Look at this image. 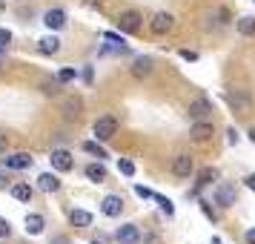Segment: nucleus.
I'll return each mask as SVG.
<instances>
[{
  "label": "nucleus",
  "instance_id": "nucleus-1",
  "mask_svg": "<svg viewBox=\"0 0 255 244\" xmlns=\"http://www.w3.org/2000/svg\"><path fill=\"white\" fill-rule=\"evenodd\" d=\"M140 20H143L140 12H135V9H124V12L115 17V26H118L121 35H135V32L140 29Z\"/></svg>",
  "mask_w": 255,
  "mask_h": 244
},
{
  "label": "nucleus",
  "instance_id": "nucleus-2",
  "mask_svg": "<svg viewBox=\"0 0 255 244\" xmlns=\"http://www.w3.org/2000/svg\"><path fill=\"white\" fill-rule=\"evenodd\" d=\"M92 132H95V138H98V141H109V138H115V132H118V121H115L112 115L98 118V121H95V127H92Z\"/></svg>",
  "mask_w": 255,
  "mask_h": 244
},
{
  "label": "nucleus",
  "instance_id": "nucleus-3",
  "mask_svg": "<svg viewBox=\"0 0 255 244\" xmlns=\"http://www.w3.org/2000/svg\"><path fill=\"white\" fill-rule=\"evenodd\" d=\"M172 173L178 175V178H189V175L195 173V161H192L189 152H178L172 158Z\"/></svg>",
  "mask_w": 255,
  "mask_h": 244
},
{
  "label": "nucleus",
  "instance_id": "nucleus-4",
  "mask_svg": "<svg viewBox=\"0 0 255 244\" xmlns=\"http://www.w3.org/2000/svg\"><path fill=\"white\" fill-rule=\"evenodd\" d=\"M227 104L238 112V115H247L253 109V98L244 92V89H235V92H227Z\"/></svg>",
  "mask_w": 255,
  "mask_h": 244
},
{
  "label": "nucleus",
  "instance_id": "nucleus-5",
  "mask_svg": "<svg viewBox=\"0 0 255 244\" xmlns=\"http://www.w3.org/2000/svg\"><path fill=\"white\" fill-rule=\"evenodd\" d=\"M175 26V17L169 12H155L149 20V29L155 32V35H166V32H172Z\"/></svg>",
  "mask_w": 255,
  "mask_h": 244
},
{
  "label": "nucleus",
  "instance_id": "nucleus-6",
  "mask_svg": "<svg viewBox=\"0 0 255 244\" xmlns=\"http://www.w3.org/2000/svg\"><path fill=\"white\" fill-rule=\"evenodd\" d=\"M186 115L198 118V121H204V118L212 115V104H209L207 98H192L189 104H186Z\"/></svg>",
  "mask_w": 255,
  "mask_h": 244
},
{
  "label": "nucleus",
  "instance_id": "nucleus-7",
  "mask_svg": "<svg viewBox=\"0 0 255 244\" xmlns=\"http://www.w3.org/2000/svg\"><path fill=\"white\" fill-rule=\"evenodd\" d=\"M3 155H6V152H3ZM32 161H35V158H32L29 152H12V155L3 158V167H6V170H29Z\"/></svg>",
  "mask_w": 255,
  "mask_h": 244
},
{
  "label": "nucleus",
  "instance_id": "nucleus-8",
  "mask_svg": "<svg viewBox=\"0 0 255 244\" xmlns=\"http://www.w3.org/2000/svg\"><path fill=\"white\" fill-rule=\"evenodd\" d=\"M115 239H118V244H140V230L135 224H121Z\"/></svg>",
  "mask_w": 255,
  "mask_h": 244
},
{
  "label": "nucleus",
  "instance_id": "nucleus-9",
  "mask_svg": "<svg viewBox=\"0 0 255 244\" xmlns=\"http://www.w3.org/2000/svg\"><path fill=\"white\" fill-rule=\"evenodd\" d=\"M52 167L55 170H60V173H69L72 167H75V161H72V152L69 150H52Z\"/></svg>",
  "mask_w": 255,
  "mask_h": 244
},
{
  "label": "nucleus",
  "instance_id": "nucleus-10",
  "mask_svg": "<svg viewBox=\"0 0 255 244\" xmlns=\"http://www.w3.org/2000/svg\"><path fill=\"white\" fill-rule=\"evenodd\" d=\"M215 201H218L221 207H232V204L238 201L235 187H232V184H218V187H215Z\"/></svg>",
  "mask_w": 255,
  "mask_h": 244
},
{
  "label": "nucleus",
  "instance_id": "nucleus-11",
  "mask_svg": "<svg viewBox=\"0 0 255 244\" xmlns=\"http://www.w3.org/2000/svg\"><path fill=\"white\" fill-rule=\"evenodd\" d=\"M152 69H155V60H152L149 55H140V58H135V63H132V75H135V78H149Z\"/></svg>",
  "mask_w": 255,
  "mask_h": 244
},
{
  "label": "nucleus",
  "instance_id": "nucleus-12",
  "mask_svg": "<svg viewBox=\"0 0 255 244\" xmlns=\"http://www.w3.org/2000/svg\"><path fill=\"white\" fill-rule=\"evenodd\" d=\"M121 210H124V198H121V196H106L104 201H101V213L109 216V219L121 216Z\"/></svg>",
  "mask_w": 255,
  "mask_h": 244
},
{
  "label": "nucleus",
  "instance_id": "nucleus-13",
  "mask_svg": "<svg viewBox=\"0 0 255 244\" xmlns=\"http://www.w3.org/2000/svg\"><path fill=\"white\" fill-rule=\"evenodd\" d=\"M43 23H46L49 29H63V26H66V12L55 6V9H49V12L43 14Z\"/></svg>",
  "mask_w": 255,
  "mask_h": 244
},
{
  "label": "nucleus",
  "instance_id": "nucleus-14",
  "mask_svg": "<svg viewBox=\"0 0 255 244\" xmlns=\"http://www.w3.org/2000/svg\"><path fill=\"white\" fill-rule=\"evenodd\" d=\"M189 135H192V141H198V144H204V141L212 138V124L209 121H198V124H192V129H189Z\"/></svg>",
  "mask_w": 255,
  "mask_h": 244
},
{
  "label": "nucleus",
  "instance_id": "nucleus-15",
  "mask_svg": "<svg viewBox=\"0 0 255 244\" xmlns=\"http://www.w3.org/2000/svg\"><path fill=\"white\" fill-rule=\"evenodd\" d=\"M37 52H40V55H58L60 52V40L55 35L40 37V40H37Z\"/></svg>",
  "mask_w": 255,
  "mask_h": 244
},
{
  "label": "nucleus",
  "instance_id": "nucleus-16",
  "mask_svg": "<svg viewBox=\"0 0 255 244\" xmlns=\"http://www.w3.org/2000/svg\"><path fill=\"white\" fill-rule=\"evenodd\" d=\"M81 109H83V101L75 98V95H72V98H63V104H60V112H63L66 118H78Z\"/></svg>",
  "mask_w": 255,
  "mask_h": 244
},
{
  "label": "nucleus",
  "instance_id": "nucleus-17",
  "mask_svg": "<svg viewBox=\"0 0 255 244\" xmlns=\"http://www.w3.org/2000/svg\"><path fill=\"white\" fill-rule=\"evenodd\" d=\"M43 227H46V221H43V216H40V213H29V216H26V233L40 236V233H43Z\"/></svg>",
  "mask_w": 255,
  "mask_h": 244
},
{
  "label": "nucleus",
  "instance_id": "nucleus-18",
  "mask_svg": "<svg viewBox=\"0 0 255 244\" xmlns=\"http://www.w3.org/2000/svg\"><path fill=\"white\" fill-rule=\"evenodd\" d=\"M37 187H40L43 193H58L60 190V178L58 175H52V173H43L40 178H37Z\"/></svg>",
  "mask_w": 255,
  "mask_h": 244
},
{
  "label": "nucleus",
  "instance_id": "nucleus-19",
  "mask_svg": "<svg viewBox=\"0 0 255 244\" xmlns=\"http://www.w3.org/2000/svg\"><path fill=\"white\" fill-rule=\"evenodd\" d=\"M69 221L75 227H89V224H92V213H86V210H72Z\"/></svg>",
  "mask_w": 255,
  "mask_h": 244
},
{
  "label": "nucleus",
  "instance_id": "nucleus-20",
  "mask_svg": "<svg viewBox=\"0 0 255 244\" xmlns=\"http://www.w3.org/2000/svg\"><path fill=\"white\" fill-rule=\"evenodd\" d=\"M12 196L17 198V201L29 204V201H32V196H35V190H32L29 184H14V187H12Z\"/></svg>",
  "mask_w": 255,
  "mask_h": 244
},
{
  "label": "nucleus",
  "instance_id": "nucleus-21",
  "mask_svg": "<svg viewBox=\"0 0 255 244\" xmlns=\"http://www.w3.org/2000/svg\"><path fill=\"white\" fill-rule=\"evenodd\" d=\"M86 178H89V181H98V184L106 181V167L104 164H89V167H86Z\"/></svg>",
  "mask_w": 255,
  "mask_h": 244
},
{
  "label": "nucleus",
  "instance_id": "nucleus-22",
  "mask_svg": "<svg viewBox=\"0 0 255 244\" xmlns=\"http://www.w3.org/2000/svg\"><path fill=\"white\" fill-rule=\"evenodd\" d=\"M40 92L46 95V98H58L60 95V81L55 78V81H43L40 83Z\"/></svg>",
  "mask_w": 255,
  "mask_h": 244
},
{
  "label": "nucleus",
  "instance_id": "nucleus-23",
  "mask_svg": "<svg viewBox=\"0 0 255 244\" xmlns=\"http://www.w3.org/2000/svg\"><path fill=\"white\" fill-rule=\"evenodd\" d=\"M238 32H241L244 37H253L255 35V17H241V20H238Z\"/></svg>",
  "mask_w": 255,
  "mask_h": 244
},
{
  "label": "nucleus",
  "instance_id": "nucleus-24",
  "mask_svg": "<svg viewBox=\"0 0 255 244\" xmlns=\"http://www.w3.org/2000/svg\"><path fill=\"white\" fill-rule=\"evenodd\" d=\"M83 152H89V155H95V158H106V150L98 144V141H86V144H83Z\"/></svg>",
  "mask_w": 255,
  "mask_h": 244
},
{
  "label": "nucleus",
  "instance_id": "nucleus-25",
  "mask_svg": "<svg viewBox=\"0 0 255 244\" xmlns=\"http://www.w3.org/2000/svg\"><path fill=\"white\" fill-rule=\"evenodd\" d=\"M215 178H218V173H215V170H212V167H207V170H204V173L198 175V181H195V184H198V187H207V184H212V181H215Z\"/></svg>",
  "mask_w": 255,
  "mask_h": 244
},
{
  "label": "nucleus",
  "instance_id": "nucleus-26",
  "mask_svg": "<svg viewBox=\"0 0 255 244\" xmlns=\"http://www.w3.org/2000/svg\"><path fill=\"white\" fill-rule=\"evenodd\" d=\"M118 170L129 178V175H135V164L129 161V158H121V161H118Z\"/></svg>",
  "mask_w": 255,
  "mask_h": 244
},
{
  "label": "nucleus",
  "instance_id": "nucleus-27",
  "mask_svg": "<svg viewBox=\"0 0 255 244\" xmlns=\"http://www.w3.org/2000/svg\"><path fill=\"white\" fill-rule=\"evenodd\" d=\"M75 78H78V72L72 69V66H66V69L58 72V81H60V83H69V81H75Z\"/></svg>",
  "mask_w": 255,
  "mask_h": 244
},
{
  "label": "nucleus",
  "instance_id": "nucleus-28",
  "mask_svg": "<svg viewBox=\"0 0 255 244\" xmlns=\"http://www.w3.org/2000/svg\"><path fill=\"white\" fill-rule=\"evenodd\" d=\"M155 201L161 204V210L166 213V216H172V213H175V210H172V201H169V198H161V196H155Z\"/></svg>",
  "mask_w": 255,
  "mask_h": 244
},
{
  "label": "nucleus",
  "instance_id": "nucleus-29",
  "mask_svg": "<svg viewBox=\"0 0 255 244\" xmlns=\"http://www.w3.org/2000/svg\"><path fill=\"white\" fill-rule=\"evenodd\" d=\"M9 43H12V32L0 26V49H6V46H9Z\"/></svg>",
  "mask_w": 255,
  "mask_h": 244
},
{
  "label": "nucleus",
  "instance_id": "nucleus-30",
  "mask_svg": "<svg viewBox=\"0 0 255 244\" xmlns=\"http://www.w3.org/2000/svg\"><path fill=\"white\" fill-rule=\"evenodd\" d=\"M135 193H138L140 198H155V193H152V190H146V187H135Z\"/></svg>",
  "mask_w": 255,
  "mask_h": 244
},
{
  "label": "nucleus",
  "instance_id": "nucleus-31",
  "mask_svg": "<svg viewBox=\"0 0 255 244\" xmlns=\"http://www.w3.org/2000/svg\"><path fill=\"white\" fill-rule=\"evenodd\" d=\"M6 150H9V135H6V132H0V155H3Z\"/></svg>",
  "mask_w": 255,
  "mask_h": 244
},
{
  "label": "nucleus",
  "instance_id": "nucleus-32",
  "mask_svg": "<svg viewBox=\"0 0 255 244\" xmlns=\"http://www.w3.org/2000/svg\"><path fill=\"white\" fill-rule=\"evenodd\" d=\"M181 58L184 60H198V55L195 52H189V49H181Z\"/></svg>",
  "mask_w": 255,
  "mask_h": 244
},
{
  "label": "nucleus",
  "instance_id": "nucleus-33",
  "mask_svg": "<svg viewBox=\"0 0 255 244\" xmlns=\"http://www.w3.org/2000/svg\"><path fill=\"white\" fill-rule=\"evenodd\" d=\"M12 233V227H9V221H3L0 219V236H9Z\"/></svg>",
  "mask_w": 255,
  "mask_h": 244
},
{
  "label": "nucleus",
  "instance_id": "nucleus-34",
  "mask_svg": "<svg viewBox=\"0 0 255 244\" xmlns=\"http://www.w3.org/2000/svg\"><path fill=\"white\" fill-rule=\"evenodd\" d=\"M83 3H86V6H89V9H101V6H104V3H101V0H83Z\"/></svg>",
  "mask_w": 255,
  "mask_h": 244
},
{
  "label": "nucleus",
  "instance_id": "nucleus-35",
  "mask_svg": "<svg viewBox=\"0 0 255 244\" xmlns=\"http://www.w3.org/2000/svg\"><path fill=\"white\" fill-rule=\"evenodd\" d=\"M227 138H230V144H238V132H235V129H230V132H227Z\"/></svg>",
  "mask_w": 255,
  "mask_h": 244
},
{
  "label": "nucleus",
  "instance_id": "nucleus-36",
  "mask_svg": "<svg viewBox=\"0 0 255 244\" xmlns=\"http://www.w3.org/2000/svg\"><path fill=\"white\" fill-rule=\"evenodd\" d=\"M247 242L255 244V227H253V230H247Z\"/></svg>",
  "mask_w": 255,
  "mask_h": 244
},
{
  "label": "nucleus",
  "instance_id": "nucleus-37",
  "mask_svg": "<svg viewBox=\"0 0 255 244\" xmlns=\"http://www.w3.org/2000/svg\"><path fill=\"white\" fill-rule=\"evenodd\" d=\"M247 187H250V190H255V173L250 175V178H247Z\"/></svg>",
  "mask_w": 255,
  "mask_h": 244
},
{
  "label": "nucleus",
  "instance_id": "nucleus-38",
  "mask_svg": "<svg viewBox=\"0 0 255 244\" xmlns=\"http://www.w3.org/2000/svg\"><path fill=\"white\" fill-rule=\"evenodd\" d=\"M250 141H253V144H255V127L250 129Z\"/></svg>",
  "mask_w": 255,
  "mask_h": 244
},
{
  "label": "nucleus",
  "instance_id": "nucleus-39",
  "mask_svg": "<svg viewBox=\"0 0 255 244\" xmlns=\"http://www.w3.org/2000/svg\"><path fill=\"white\" fill-rule=\"evenodd\" d=\"M212 244H221V242H218V239H212Z\"/></svg>",
  "mask_w": 255,
  "mask_h": 244
},
{
  "label": "nucleus",
  "instance_id": "nucleus-40",
  "mask_svg": "<svg viewBox=\"0 0 255 244\" xmlns=\"http://www.w3.org/2000/svg\"><path fill=\"white\" fill-rule=\"evenodd\" d=\"M0 72H3V63H0Z\"/></svg>",
  "mask_w": 255,
  "mask_h": 244
},
{
  "label": "nucleus",
  "instance_id": "nucleus-41",
  "mask_svg": "<svg viewBox=\"0 0 255 244\" xmlns=\"http://www.w3.org/2000/svg\"><path fill=\"white\" fill-rule=\"evenodd\" d=\"M95 244H101V242H95Z\"/></svg>",
  "mask_w": 255,
  "mask_h": 244
},
{
  "label": "nucleus",
  "instance_id": "nucleus-42",
  "mask_svg": "<svg viewBox=\"0 0 255 244\" xmlns=\"http://www.w3.org/2000/svg\"><path fill=\"white\" fill-rule=\"evenodd\" d=\"M253 3H255V0H253Z\"/></svg>",
  "mask_w": 255,
  "mask_h": 244
}]
</instances>
